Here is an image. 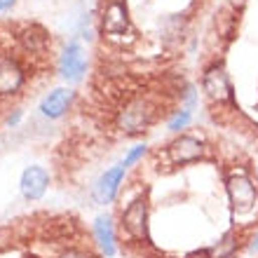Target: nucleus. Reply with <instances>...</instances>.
Returning <instances> with one entry per match:
<instances>
[{
  "mask_svg": "<svg viewBox=\"0 0 258 258\" xmlns=\"http://www.w3.org/2000/svg\"><path fill=\"white\" fill-rule=\"evenodd\" d=\"M0 258H106L73 214H33L0 228Z\"/></svg>",
  "mask_w": 258,
  "mask_h": 258,
  "instance_id": "2",
  "label": "nucleus"
},
{
  "mask_svg": "<svg viewBox=\"0 0 258 258\" xmlns=\"http://www.w3.org/2000/svg\"><path fill=\"white\" fill-rule=\"evenodd\" d=\"M17 0H0V12H5V10H10V7L14 5Z\"/></svg>",
  "mask_w": 258,
  "mask_h": 258,
  "instance_id": "9",
  "label": "nucleus"
},
{
  "mask_svg": "<svg viewBox=\"0 0 258 258\" xmlns=\"http://www.w3.org/2000/svg\"><path fill=\"white\" fill-rule=\"evenodd\" d=\"M124 176H127V167H124V164H115V167H110V169L103 171L101 176H99V181L92 185V197H94V202L96 204L115 202Z\"/></svg>",
  "mask_w": 258,
  "mask_h": 258,
  "instance_id": "4",
  "label": "nucleus"
},
{
  "mask_svg": "<svg viewBox=\"0 0 258 258\" xmlns=\"http://www.w3.org/2000/svg\"><path fill=\"white\" fill-rule=\"evenodd\" d=\"M256 258H258V256H256Z\"/></svg>",
  "mask_w": 258,
  "mask_h": 258,
  "instance_id": "10",
  "label": "nucleus"
},
{
  "mask_svg": "<svg viewBox=\"0 0 258 258\" xmlns=\"http://www.w3.org/2000/svg\"><path fill=\"white\" fill-rule=\"evenodd\" d=\"M146 153H148V146H146V143H141V146H136L134 150H129V155L124 157V167H134L136 162H139V160H143V155H146Z\"/></svg>",
  "mask_w": 258,
  "mask_h": 258,
  "instance_id": "8",
  "label": "nucleus"
},
{
  "mask_svg": "<svg viewBox=\"0 0 258 258\" xmlns=\"http://www.w3.org/2000/svg\"><path fill=\"white\" fill-rule=\"evenodd\" d=\"M141 162L167 188L124 176L113 214L122 258H244L258 249V167L237 141L211 132L195 160L174 162L155 146Z\"/></svg>",
  "mask_w": 258,
  "mask_h": 258,
  "instance_id": "1",
  "label": "nucleus"
},
{
  "mask_svg": "<svg viewBox=\"0 0 258 258\" xmlns=\"http://www.w3.org/2000/svg\"><path fill=\"white\" fill-rule=\"evenodd\" d=\"M56 66H59V75H61L66 82H80L89 68L87 52H85V47H82L78 40H71L66 47H63Z\"/></svg>",
  "mask_w": 258,
  "mask_h": 258,
  "instance_id": "3",
  "label": "nucleus"
},
{
  "mask_svg": "<svg viewBox=\"0 0 258 258\" xmlns=\"http://www.w3.org/2000/svg\"><path fill=\"white\" fill-rule=\"evenodd\" d=\"M75 99H78V94H75L73 89H66V87L52 89V92L42 99L40 113L47 117V120H59V117H63L68 110L73 108Z\"/></svg>",
  "mask_w": 258,
  "mask_h": 258,
  "instance_id": "6",
  "label": "nucleus"
},
{
  "mask_svg": "<svg viewBox=\"0 0 258 258\" xmlns=\"http://www.w3.org/2000/svg\"><path fill=\"white\" fill-rule=\"evenodd\" d=\"M94 237L101 246V251L106 258L115 256L117 251V239H115V223L110 216H99L94 223Z\"/></svg>",
  "mask_w": 258,
  "mask_h": 258,
  "instance_id": "7",
  "label": "nucleus"
},
{
  "mask_svg": "<svg viewBox=\"0 0 258 258\" xmlns=\"http://www.w3.org/2000/svg\"><path fill=\"white\" fill-rule=\"evenodd\" d=\"M19 188H21V195L24 200L28 202H35V200H40L49 188V174L45 167H26L24 174H21V181H19Z\"/></svg>",
  "mask_w": 258,
  "mask_h": 258,
  "instance_id": "5",
  "label": "nucleus"
}]
</instances>
